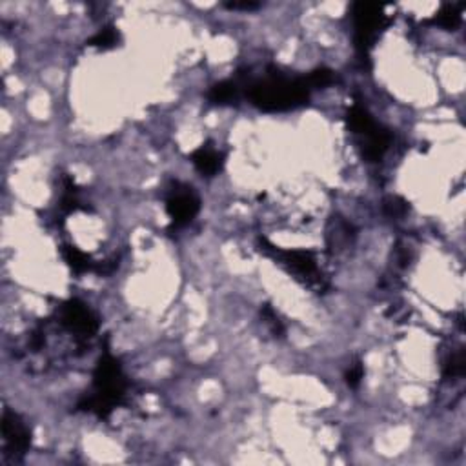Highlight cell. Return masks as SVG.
I'll use <instances>...</instances> for the list:
<instances>
[{
  "label": "cell",
  "mask_w": 466,
  "mask_h": 466,
  "mask_svg": "<svg viewBox=\"0 0 466 466\" xmlns=\"http://www.w3.org/2000/svg\"><path fill=\"white\" fill-rule=\"evenodd\" d=\"M124 392L126 379L122 368H120L119 361L111 356L110 350H106L99 359L95 374H93V393L84 397L79 402V408L84 412H92L97 417L104 419L122 401Z\"/></svg>",
  "instance_id": "obj_1"
},
{
  "label": "cell",
  "mask_w": 466,
  "mask_h": 466,
  "mask_svg": "<svg viewBox=\"0 0 466 466\" xmlns=\"http://www.w3.org/2000/svg\"><path fill=\"white\" fill-rule=\"evenodd\" d=\"M312 88L306 79H288L272 73L268 79L257 80L248 86V97L254 106L263 111H286L306 104Z\"/></svg>",
  "instance_id": "obj_2"
},
{
  "label": "cell",
  "mask_w": 466,
  "mask_h": 466,
  "mask_svg": "<svg viewBox=\"0 0 466 466\" xmlns=\"http://www.w3.org/2000/svg\"><path fill=\"white\" fill-rule=\"evenodd\" d=\"M354 26H356V46L363 60L368 59V53L374 46L375 37L386 26V15L383 6L372 2H357L351 8Z\"/></svg>",
  "instance_id": "obj_3"
},
{
  "label": "cell",
  "mask_w": 466,
  "mask_h": 466,
  "mask_svg": "<svg viewBox=\"0 0 466 466\" xmlns=\"http://www.w3.org/2000/svg\"><path fill=\"white\" fill-rule=\"evenodd\" d=\"M259 246H261V252H264L266 255L275 259L281 266H284L288 272L293 273L297 279H305L306 284L312 286L314 282H319V270L312 252H306V249L275 248V246L270 245L264 237L259 239Z\"/></svg>",
  "instance_id": "obj_4"
},
{
  "label": "cell",
  "mask_w": 466,
  "mask_h": 466,
  "mask_svg": "<svg viewBox=\"0 0 466 466\" xmlns=\"http://www.w3.org/2000/svg\"><path fill=\"white\" fill-rule=\"evenodd\" d=\"M201 210V198L191 186L173 182L168 189L166 212L171 219V228H182L194 221Z\"/></svg>",
  "instance_id": "obj_5"
},
{
  "label": "cell",
  "mask_w": 466,
  "mask_h": 466,
  "mask_svg": "<svg viewBox=\"0 0 466 466\" xmlns=\"http://www.w3.org/2000/svg\"><path fill=\"white\" fill-rule=\"evenodd\" d=\"M2 437H4V456L20 461L31 444V432L19 414L4 410L2 414Z\"/></svg>",
  "instance_id": "obj_6"
},
{
  "label": "cell",
  "mask_w": 466,
  "mask_h": 466,
  "mask_svg": "<svg viewBox=\"0 0 466 466\" xmlns=\"http://www.w3.org/2000/svg\"><path fill=\"white\" fill-rule=\"evenodd\" d=\"M60 323L70 332L77 333L80 337H92L99 330L97 317L92 314V310L80 300H68L60 308Z\"/></svg>",
  "instance_id": "obj_7"
},
{
  "label": "cell",
  "mask_w": 466,
  "mask_h": 466,
  "mask_svg": "<svg viewBox=\"0 0 466 466\" xmlns=\"http://www.w3.org/2000/svg\"><path fill=\"white\" fill-rule=\"evenodd\" d=\"M191 162H194L201 175L213 177L222 170V162L224 161H222V153H219L213 146L206 144V146H201L191 153Z\"/></svg>",
  "instance_id": "obj_8"
},
{
  "label": "cell",
  "mask_w": 466,
  "mask_h": 466,
  "mask_svg": "<svg viewBox=\"0 0 466 466\" xmlns=\"http://www.w3.org/2000/svg\"><path fill=\"white\" fill-rule=\"evenodd\" d=\"M348 126L356 135H361L363 139H368L379 129V126L375 124L374 119L370 117L368 111L361 104H354L348 111Z\"/></svg>",
  "instance_id": "obj_9"
},
{
  "label": "cell",
  "mask_w": 466,
  "mask_h": 466,
  "mask_svg": "<svg viewBox=\"0 0 466 466\" xmlns=\"http://www.w3.org/2000/svg\"><path fill=\"white\" fill-rule=\"evenodd\" d=\"M239 84L235 80H222V82L213 84L208 92V99L213 104H231L239 99Z\"/></svg>",
  "instance_id": "obj_10"
},
{
  "label": "cell",
  "mask_w": 466,
  "mask_h": 466,
  "mask_svg": "<svg viewBox=\"0 0 466 466\" xmlns=\"http://www.w3.org/2000/svg\"><path fill=\"white\" fill-rule=\"evenodd\" d=\"M62 257H64L68 266H70L75 273L92 272V270H95V266H97L88 255L80 252L79 248H75V246H64V248H62Z\"/></svg>",
  "instance_id": "obj_11"
},
{
  "label": "cell",
  "mask_w": 466,
  "mask_h": 466,
  "mask_svg": "<svg viewBox=\"0 0 466 466\" xmlns=\"http://www.w3.org/2000/svg\"><path fill=\"white\" fill-rule=\"evenodd\" d=\"M117 42H119V31L113 26H108L89 38L88 46L97 48V50H111L117 46Z\"/></svg>",
  "instance_id": "obj_12"
},
{
  "label": "cell",
  "mask_w": 466,
  "mask_h": 466,
  "mask_svg": "<svg viewBox=\"0 0 466 466\" xmlns=\"http://www.w3.org/2000/svg\"><path fill=\"white\" fill-rule=\"evenodd\" d=\"M435 22L444 29H456L461 24V11L457 6H444L435 17Z\"/></svg>",
  "instance_id": "obj_13"
},
{
  "label": "cell",
  "mask_w": 466,
  "mask_h": 466,
  "mask_svg": "<svg viewBox=\"0 0 466 466\" xmlns=\"http://www.w3.org/2000/svg\"><path fill=\"white\" fill-rule=\"evenodd\" d=\"M383 210L390 219H401L407 215L408 203L405 198L397 197V195H390L383 201Z\"/></svg>",
  "instance_id": "obj_14"
},
{
  "label": "cell",
  "mask_w": 466,
  "mask_h": 466,
  "mask_svg": "<svg viewBox=\"0 0 466 466\" xmlns=\"http://www.w3.org/2000/svg\"><path fill=\"white\" fill-rule=\"evenodd\" d=\"M305 79L312 89L326 88V86L335 82V73H333L332 70H328V68H317V70L312 71Z\"/></svg>",
  "instance_id": "obj_15"
},
{
  "label": "cell",
  "mask_w": 466,
  "mask_h": 466,
  "mask_svg": "<svg viewBox=\"0 0 466 466\" xmlns=\"http://www.w3.org/2000/svg\"><path fill=\"white\" fill-rule=\"evenodd\" d=\"M463 374H465V356H463V351H457L446 361L443 375L444 379H456L461 377Z\"/></svg>",
  "instance_id": "obj_16"
},
{
  "label": "cell",
  "mask_w": 466,
  "mask_h": 466,
  "mask_svg": "<svg viewBox=\"0 0 466 466\" xmlns=\"http://www.w3.org/2000/svg\"><path fill=\"white\" fill-rule=\"evenodd\" d=\"M261 314H263V319L266 321V324L270 326L273 335H282V333H284V326H282L281 319H279V315L275 314V310H273L272 306L264 305L263 310H261Z\"/></svg>",
  "instance_id": "obj_17"
},
{
  "label": "cell",
  "mask_w": 466,
  "mask_h": 466,
  "mask_svg": "<svg viewBox=\"0 0 466 466\" xmlns=\"http://www.w3.org/2000/svg\"><path fill=\"white\" fill-rule=\"evenodd\" d=\"M363 375H365V368H363V365L357 361V363H354V365L347 370L344 379H347L348 386L357 388L361 384V381H363Z\"/></svg>",
  "instance_id": "obj_18"
},
{
  "label": "cell",
  "mask_w": 466,
  "mask_h": 466,
  "mask_svg": "<svg viewBox=\"0 0 466 466\" xmlns=\"http://www.w3.org/2000/svg\"><path fill=\"white\" fill-rule=\"evenodd\" d=\"M226 8H230V10L254 11V10H257L259 4H257V2H249V0H246V2H228Z\"/></svg>",
  "instance_id": "obj_19"
}]
</instances>
